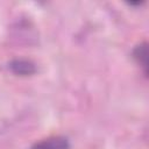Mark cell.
Wrapping results in <instances>:
<instances>
[{
  "instance_id": "obj_2",
  "label": "cell",
  "mask_w": 149,
  "mask_h": 149,
  "mask_svg": "<svg viewBox=\"0 0 149 149\" xmlns=\"http://www.w3.org/2000/svg\"><path fill=\"white\" fill-rule=\"evenodd\" d=\"M9 69L17 76H31L36 72V65L29 59L16 58L9 62Z\"/></svg>"
},
{
  "instance_id": "obj_1",
  "label": "cell",
  "mask_w": 149,
  "mask_h": 149,
  "mask_svg": "<svg viewBox=\"0 0 149 149\" xmlns=\"http://www.w3.org/2000/svg\"><path fill=\"white\" fill-rule=\"evenodd\" d=\"M29 149H70V143L64 136H51L36 142Z\"/></svg>"
},
{
  "instance_id": "obj_3",
  "label": "cell",
  "mask_w": 149,
  "mask_h": 149,
  "mask_svg": "<svg viewBox=\"0 0 149 149\" xmlns=\"http://www.w3.org/2000/svg\"><path fill=\"white\" fill-rule=\"evenodd\" d=\"M133 58L143 69V72L147 76L148 74V44L147 42H142L134 48Z\"/></svg>"
}]
</instances>
